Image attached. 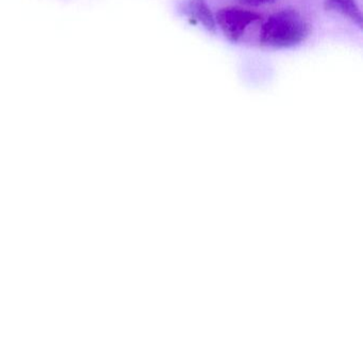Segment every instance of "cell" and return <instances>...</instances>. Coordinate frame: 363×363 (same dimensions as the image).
<instances>
[{"label": "cell", "instance_id": "4", "mask_svg": "<svg viewBox=\"0 0 363 363\" xmlns=\"http://www.w3.org/2000/svg\"><path fill=\"white\" fill-rule=\"evenodd\" d=\"M324 8L326 11L340 14L359 28H362V12L357 0H324Z\"/></svg>", "mask_w": 363, "mask_h": 363}, {"label": "cell", "instance_id": "2", "mask_svg": "<svg viewBox=\"0 0 363 363\" xmlns=\"http://www.w3.org/2000/svg\"><path fill=\"white\" fill-rule=\"evenodd\" d=\"M216 27L224 37L233 43H237L243 37L248 27L260 22L261 16L257 12L243 8L229 6L218 10L216 14Z\"/></svg>", "mask_w": 363, "mask_h": 363}, {"label": "cell", "instance_id": "3", "mask_svg": "<svg viewBox=\"0 0 363 363\" xmlns=\"http://www.w3.org/2000/svg\"><path fill=\"white\" fill-rule=\"evenodd\" d=\"M179 11L208 33H216V16L206 0H184L179 6Z\"/></svg>", "mask_w": 363, "mask_h": 363}, {"label": "cell", "instance_id": "1", "mask_svg": "<svg viewBox=\"0 0 363 363\" xmlns=\"http://www.w3.org/2000/svg\"><path fill=\"white\" fill-rule=\"evenodd\" d=\"M309 33V24L298 11L280 10L263 23L259 42L263 48L284 50L303 43Z\"/></svg>", "mask_w": 363, "mask_h": 363}, {"label": "cell", "instance_id": "5", "mask_svg": "<svg viewBox=\"0 0 363 363\" xmlns=\"http://www.w3.org/2000/svg\"><path fill=\"white\" fill-rule=\"evenodd\" d=\"M237 1L241 5L250 6V7H260V6L275 3L276 0H237Z\"/></svg>", "mask_w": 363, "mask_h": 363}]
</instances>
